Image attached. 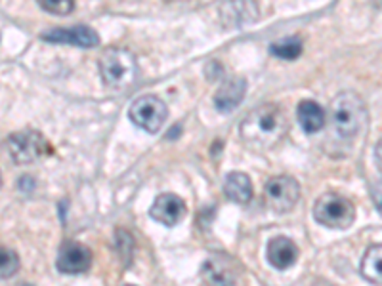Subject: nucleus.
<instances>
[{"instance_id": "f257e3e1", "label": "nucleus", "mask_w": 382, "mask_h": 286, "mask_svg": "<svg viewBox=\"0 0 382 286\" xmlns=\"http://www.w3.org/2000/svg\"><path fill=\"white\" fill-rule=\"evenodd\" d=\"M287 117L276 103H264L252 109L241 122V137L252 149H271L287 134Z\"/></svg>"}, {"instance_id": "f03ea898", "label": "nucleus", "mask_w": 382, "mask_h": 286, "mask_svg": "<svg viewBox=\"0 0 382 286\" xmlns=\"http://www.w3.org/2000/svg\"><path fill=\"white\" fill-rule=\"evenodd\" d=\"M329 117L342 137H356L367 125V107L356 92H340L329 107Z\"/></svg>"}, {"instance_id": "7ed1b4c3", "label": "nucleus", "mask_w": 382, "mask_h": 286, "mask_svg": "<svg viewBox=\"0 0 382 286\" xmlns=\"http://www.w3.org/2000/svg\"><path fill=\"white\" fill-rule=\"evenodd\" d=\"M98 67L106 86L113 90H126L138 79L136 56L125 48H107L101 52Z\"/></svg>"}, {"instance_id": "20e7f679", "label": "nucleus", "mask_w": 382, "mask_h": 286, "mask_svg": "<svg viewBox=\"0 0 382 286\" xmlns=\"http://www.w3.org/2000/svg\"><path fill=\"white\" fill-rule=\"evenodd\" d=\"M313 218L329 229H346L356 219V208L342 195L325 193L315 200Z\"/></svg>"}, {"instance_id": "39448f33", "label": "nucleus", "mask_w": 382, "mask_h": 286, "mask_svg": "<svg viewBox=\"0 0 382 286\" xmlns=\"http://www.w3.org/2000/svg\"><path fill=\"white\" fill-rule=\"evenodd\" d=\"M6 149L16 164H31L52 153L48 139L37 130H21L12 134L6 139Z\"/></svg>"}, {"instance_id": "423d86ee", "label": "nucleus", "mask_w": 382, "mask_h": 286, "mask_svg": "<svg viewBox=\"0 0 382 286\" xmlns=\"http://www.w3.org/2000/svg\"><path fill=\"white\" fill-rule=\"evenodd\" d=\"M300 199V185L291 176H276L264 185V200L277 214L291 212Z\"/></svg>"}, {"instance_id": "0eeeda50", "label": "nucleus", "mask_w": 382, "mask_h": 286, "mask_svg": "<svg viewBox=\"0 0 382 286\" xmlns=\"http://www.w3.org/2000/svg\"><path fill=\"white\" fill-rule=\"evenodd\" d=\"M128 117L138 128L155 134L161 130V126L169 117V109L157 96H142L130 105Z\"/></svg>"}, {"instance_id": "6e6552de", "label": "nucleus", "mask_w": 382, "mask_h": 286, "mask_svg": "<svg viewBox=\"0 0 382 286\" xmlns=\"http://www.w3.org/2000/svg\"><path fill=\"white\" fill-rule=\"evenodd\" d=\"M203 273L213 286H245L243 268L227 254L210 256L203 265Z\"/></svg>"}, {"instance_id": "1a4fd4ad", "label": "nucleus", "mask_w": 382, "mask_h": 286, "mask_svg": "<svg viewBox=\"0 0 382 286\" xmlns=\"http://www.w3.org/2000/svg\"><path fill=\"white\" fill-rule=\"evenodd\" d=\"M57 269L67 275H81L86 273L92 265V252L84 244L77 241H67L62 244L57 252Z\"/></svg>"}, {"instance_id": "9d476101", "label": "nucleus", "mask_w": 382, "mask_h": 286, "mask_svg": "<svg viewBox=\"0 0 382 286\" xmlns=\"http://www.w3.org/2000/svg\"><path fill=\"white\" fill-rule=\"evenodd\" d=\"M43 40L56 44H73L79 48H96L100 44V37L92 27L75 25V27H57L43 35Z\"/></svg>"}, {"instance_id": "9b49d317", "label": "nucleus", "mask_w": 382, "mask_h": 286, "mask_svg": "<svg viewBox=\"0 0 382 286\" xmlns=\"http://www.w3.org/2000/svg\"><path fill=\"white\" fill-rule=\"evenodd\" d=\"M150 214L151 218L159 222V224L172 227V225L180 224L184 216H186V202H184L178 195H159L155 202H153V206H151Z\"/></svg>"}, {"instance_id": "f8f14e48", "label": "nucleus", "mask_w": 382, "mask_h": 286, "mask_svg": "<svg viewBox=\"0 0 382 286\" xmlns=\"http://www.w3.org/2000/svg\"><path fill=\"white\" fill-rule=\"evenodd\" d=\"M245 93H247V81L245 79H241V76L227 79L220 86L218 93L214 96V105L218 111L230 113L245 100Z\"/></svg>"}, {"instance_id": "ddd939ff", "label": "nucleus", "mask_w": 382, "mask_h": 286, "mask_svg": "<svg viewBox=\"0 0 382 286\" xmlns=\"http://www.w3.org/2000/svg\"><path fill=\"white\" fill-rule=\"evenodd\" d=\"M266 256L276 269H288L298 258V246L287 236H276L269 241Z\"/></svg>"}, {"instance_id": "4468645a", "label": "nucleus", "mask_w": 382, "mask_h": 286, "mask_svg": "<svg viewBox=\"0 0 382 286\" xmlns=\"http://www.w3.org/2000/svg\"><path fill=\"white\" fill-rule=\"evenodd\" d=\"M296 117L300 122L302 130L306 134H315L325 126V111L320 103L312 100H304L296 107Z\"/></svg>"}, {"instance_id": "2eb2a0df", "label": "nucleus", "mask_w": 382, "mask_h": 286, "mask_svg": "<svg viewBox=\"0 0 382 286\" xmlns=\"http://www.w3.org/2000/svg\"><path fill=\"white\" fill-rule=\"evenodd\" d=\"M224 195L232 202L247 205L252 199V183L251 178L243 172H232L226 176L224 181Z\"/></svg>"}, {"instance_id": "dca6fc26", "label": "nucleus", "mask_w": 382, "mask_h": 286, "mask_svg": "<svg viewBox=\"0 0 382 286\" xmlns=\"http://www.w3.org/2000/svg\"><path fill=\"white\" fill-rule=\"evenodd\" d=\"M361 275L373 285L382 286V244H375L361 260Z\"/></svg>"}, {"instance_id": "f3484780", "label": "nucleus", "mask_w": 382, "mask_h": 286, "mask_svg": "<svg viewBox=\"0 0 382 286\" xmlns=\"http://www.w3.org/2000/svg\"><path fill=\"white\" fill-rule=\"evenodd\" d=\"M269 52L276 57H281V59H296L302 54V40L296 37L277 40L269 46Z\"/></svg>"}, {"instance_id": "a211bd4d", "label": "nucleus", "mask_w": 382, "mask_h": 286, "mask_svg": "<svg viewBox=\"0 0 382 286\" xmlns=\"http://www.w3.org/2000/svg\"><path fill=\"white\" fill-rule=\"evenodd\" d=\"M19 256L12 248L0 246V279H8L18 273Z\"/></svg>"}, {"instance_id": "6ab92c4d", "label": "nucleus", "mask_w": 382, "mask_h": 286, "mask_svg": "<svg viewBox=\"0 0 382 286\" xmlns=\"http://www.w3.org/2000/svg\"><path fill=\"white\" fill-rule=\"evenodd\" d=\"M40 8L48 13H56V16H67L75 10V2L71 0H43Z\"/></svg>"}, {"instance_id": "aec40b11", "label": "nucleus", "mask_w": 382, "mask_h": 286, "mask_svg": "<svg viewBox=\"0 0 382 286\" xmlns=\"http://www.w3.org/2000/svg\"><path fill=\"white\" fill-rule=\"evenodd\" d=\"M373 202H375L376 210L381 212L382 216V180L376 181L375 187H373Z\"/></svg>"}, {"instance_id": "412c9836", "label": "nucleus", "mask_w": 382, "mask_h": 286, "mask_svg": "<svg viewBox=\"0 0 382 286\" xmlns=\"http://www.w3.org/2000/svg\"><path fill=\"white\" fill-rule=\"evenodd\" d=\"M33 189H35V180H33L31 176H23V178L19 180V191L31 193Z\"/></svg>"}, {"instance_id": "4be33fe9", "label": "nucleus", "mask_w": 382, "mask_h": 286, "mask_svg": "<svg viewBox=\"0 0 382 286\" xmlns=\"http://www.w3.org/2000/svg\"><path fill=\"white\" fill-rule=\"evenodd\" d=\"M0 187H2V174H0Z\"/></svg>"}]
</instances>
